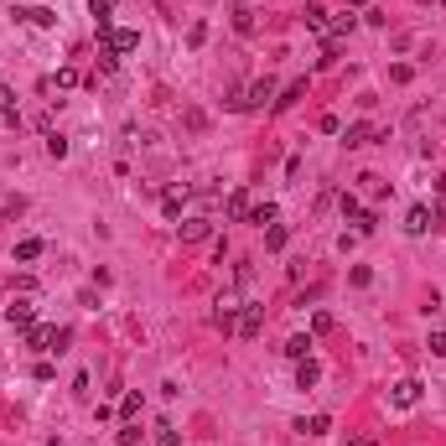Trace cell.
Instances as JSON below:
<instances>
[{
    "label": "cell",
    "instance_id": "cell-1",
    "mask_svg": "<svg viewBox=\"0 0 446 446\" xmlns=\"http://www.w3.org/2000/svg\"><path fill=\"white\" fill-rule=\"evenodd\" d=\"M99 42H104V47H99L104 58H114V62H120V58H130V52L140 47V32H130V26H120V32H104Z\"/></svg>",
    "mask_w": 446,
    "mask_h": 446
},
{
    "label": "cell",
    "instance_id": "cell-2",
    "mask_svg": "<svg viewBox=\"0 0 446 446\" xmlns=\"http://www.w3.org/2000/svg\"><path fill=\"white\" fill-rule=\"evenodd\" d=\"M6 322L26 332V327H36V306H32V301H11V306H6Z\"/></svg>",
    "mask_w": 446,
    "mask_h": 446
},
{
    "label": "cell",
    "instance_id": "cell-3",
    "mask_svg": "<svg viewBox=\"0 0 446 446\" xmlns=\"http://www.w3.org/2000/svg\"><path fill=\"white\" fill-rule=\"evenodd\" d=\"M426 229H436V218H431V208H421V203H415L410 213H405V234H415V239H421Z\"/></svg>",
    "mask_w": 446,
    "mask_h": 446
},
{
    "label": "cell",
    "instance_id": "cell-4",
    "mask_svg": "<svg viewBox=\"0 0 446 446\" xmlns=\"http://www.w3.org/2000/svg\"><path fill=\"white\" fill-rule=\"evenodd\" d=\"M259 327H265V306H244L239 311V337H259Z\"/></svg>",
    "mask_w": 446,
    "mask_h": 446
},
{
    "label": "cell",
    "instance_id": "cell-5",
    "mask_svg": "<svg viewBox=\"0 0 446 446\" xmlns=\"http://www.w3.org/2000/svg\"><path fill=\"white\" fill-rule=\"evenodd\" d=\"M88 16H94L99 36H104V32H114V26H109V21H114V0H88Z\"/></svg>",
    "mask_w": 446,
    "mask_h": 446
},
{
    "label": "cell",
    "instance_id": "cell-6",
    "mask_svg": "<svg viewBox=\"0 0 446 446\" xmlns=\"http://www.w3.org/2000/svg\"><path fill=\"white\" fill-rule=\"evenodd\" d=\"M177 229H182V239H187V244H203L208 234H213V223H208V218H187V223H177Z\"/></svg>",
    "mask_w": 446,
    "mask_h": 446
},
{
    "label": "cell",
    "instance_id": "cell-7",
    "mask_svg": "<svg viewBox=\"0 0 446 446\" xmlns=\"http://www.w3.org/2000/svg\"><path fill=\"white\" fill-rule=\"evenodd\" d=\"M213 327H218V332H239V311H234V301H218Z\"/></svg>",
    "mask_w": 446,
    "mask_h": 446
},
{
    "label": "cell",
    "instance_id": "cell-8",
    "mask_svg": "<svg viewBox=\"0 0 446 446\" xmlns=\"http://www.w3.org/2000/svg\"><path fill=\"white\" fill-rule=\"evenodd\" d=\"M317 379H322V363H317V358H301V363H296V389H311Z\"/></svg>",
    "mask_w": 446,
    "mask_h": 446
},
{
    "label": "cell",
    "instance_id": "cell-9",
    "mask_svg": "<svg viewBox=\"0 0 446 446\" xmlns=\"http://www.w3.org/2000/svg\"><path fill=\"white\" fill-rule=\"evenodd\" d=\"M389 400H395L400 410H410V405L421 400V384H415V379H400V384H395V395H389Z\"/></svg>",
    "mask_w": 446,
    "mask_h": 446
},
{
    "label": "cell",
    "instance_id": "cell-10",
    "mask_svg": "<svg viewBox=\"0 0 446 446\" xmlns=\"http://www.w3.org/2000/svg\"><path fill=\"white\" fill-rule=\"evenodd\" d=\"M285 358H296V363H301V358H311V332H296L291 343H285Z\"/></svg>",
    "mask_w": 446,
    "mask_h": 446
},
{
    "label": "cell",
    "instance_id": "cell-11",
    "mask_svg": "<svg viewBox=\"0 0 446 446\" xmlns=\"http://www.w3.org/2000/svg\"><path fill=\"white\" fill-rule=\"evenodd\" d=\"M16 259H21V265L42 259V239H16Z\"/></svg>",
    "mask_w": 446,
    "mask_h": 446
},
{
    "label": "cell",
    "instance_id": "cell-12",
    "mask_svg": "<svg viewBox=\"0 0 446 446\" xmlns=\"http://www.w3.org/2000/svg\"><path fill=\"white\" fill-rule=\"evenodd\" d=\"M182 203H187V187H172L161 198V208H166V218H182Z\"/></svg>",
    "mask_w": 446,
    "mask_h": 446
},
{
    "label": "cell",
    "instance_id": "cell-13",
    "mask_svg": "<svg viewBox=\"0 0 446 446\" xmlns=\"http://www.w3.org/2000/svg\"><path fill=\"white\" fill-rule=\"evenodd\" d=\"M306 26H311L317 36H327V26H332V16H327L322 6H306Z\"/></svg>",
    "mask_w": 446,
    "mask_h": 446
},
{
    "label": "cell",
    "instance_id": "cell-14",
    "mask_svg": "<svg viewBox=\"0 0 446 446\" xmlns=\"http://www.w3.org/2000/svg\"><path fill=\"white\" fill-rule=\"evenodd\" d=\"M369 140H374V125H369V120L348 125V146H369Z\"/></svg>",
    "mask_w": 446,
    "mask_h": 446
},
{
    "label": "cell",
    "instance_id": "cell-15",
    "mask_svg": "<svg viewBox=\"0 0 446 446\" xmlns=\"http://www.w3.org/2000/svg\"><path fill=\"white\" fill-rule=\"evenodd\" d=\"M249 223H259V229H270V223H275V203H255V208H249Z\"/></svg>",
    "mask_w": 446,
    "mask_h": 446
},
{
    "label": "cell",
    "instance_id": "cell-16",
    "mask_svg": "<svg viewBox=\"0 0 446 446\" xmlns=\"http://www.w3.org/2000/svg\"><path fill=\"white\" fill-rule=\"evenodd\" d=\"M337 208H343V218H353V223H358L363 213H369V208H363L358 198H353V192H343V198H337Z\"/></svg>",
    "mask_w": 446,
    "mask_h": 446
},
{
    "label": "cell",
    "instance_id": "cell-17",
    "mask_svg": "<svg viewBox=\"0 0 446 446\" xmlns=\"http://www.w3.org/2000/svg\"><path fill=\"white\" fill-rule=\"evenodd\" d=\"M229 218H249V192H229Z\"/></svg>",
    "mask_w": 446,
    "mask_h": 446
},
{
    "label": "cell",
    "instance_id": "cell-18",
    "mask_svg": "<svg viewBox=\"0 0 446 446\" xmlns=\"http://www.w3.org/2000/svg\"><path fill=\"white\" fill-rule=\"evenodd\" d=\"M285 239H291L285 223H270V229H265V249H285Z\"/></svg>",
    "mask_w": 446,
    "mask_h": 446
},
{
    "label": "cell",
    "instance_id": "cell-19",
    "mask_svg": "<svg viewBox=\"0 0 446 446\" xmlns=\"http://www.w3.org/2000/svg\"><path fill=\"white\" fill-rule=\"evenodd\" d=\"M151 446H182V436L172 426H156V436H151Z\"/></svg>",
    "mask_w": 446,
    "mask_h": 446
},
{
    "label": "cell",
    "instance_id": "cell-20",
    "mask_svg": "<svg viewBox=\"0 0 446 446\" xmlns=\"http://www.w3.org/2000/svg\"><path fill=\"white\" fill-rule=\"evenodd\" d=\"M0 114H6V120H16V94H11L6 83H0Z\"/></svg>",
    "mask_w": 446,
    "mask_h": 446
},
{
    "label": "cell",
    "instance_id": "cell-21",
    "mask_svg": "<svg viewBox=\"0 0 446 446\" xmlns=\"http://www.w3.org/2000/svg\"><path fill=\"white\" fill-rule=\"evenodd\" d=\"M78 83V68H58V78H52L47 88H73Z\"/></svg>",
    "mask_w": 446,
    "mask_h": 446
},
{
    "label": "cell",
    "instance_id": "cell-22",
    "mask_svg": "<svg viewBox=\"0 0 446 446\" xmlns=\"http://www.w3.org/2000/svg\"><path fill=\"white\" fill-rule=\"evenodd\" d=\"M47 156H52V161H62V156H68V140H62V135H47Z\"/></svg>",
    "mask_w": 446,
    "mask_h": 446
},
{
    "label": "cell",
    "instance_id": "cell-23",
    "mask_svg": "<svg viewBox=\"0 0 446 446\" xmlns=\"http://www.w3.org/2000/svg\"><path fill=\"white\" fill-rule=\"evenodd\" d=\"M301 431H311V436H322V431H332V421H327V415H311V421H301Z\"/></svg>",
    "mask_w": 446,
    "mask_h": 446
},
{
    "label": "cell",
    "instance_id": "cell-24",
    "mask_svg": "<svg viewBox=\"0 0 446 446\" xmlns=\"http://www.w3.org/2000/svg\"><path fill=\"white\" fill-rule=\"evenodd\" d=\"M120 415H125V421H135V415H140V395H125L120 400Z\"/></svg>",
    "mask_w": 446,
    "mask_h": 446
},
{
    "label": "cell",
    "instance_id": "cell-25",
    "mask_svg": "<svg viewBox=\"0 0 446 446\" xmlns=\"http://www.w3.org/2000/svg\"><path fill=\"white\" fill-rule=\"evenodd\" d=\"M135 441H140V426L125 421V426H120V446H135Z\"/></svg>",
    "mask_w": 446,
    "mask_h": 446
},
{
    "label": "cell",
    "instance_id": "cell-26",
    "mask_svg": "<svg viewBox=\"0 0 446 446\" xmlns=\"http://www.w3.org/2000/svg\"><path fill=\"white\" fill-rule=\"evenodd\" d=\"M301 94H306V83H291V88H285V99H275V104H281V109H291Z\"/></svg>",
    "mask_w": 446,
    "mask_h": 446
},
{
    "label": "cell",
    "instance_id": "cell-27",
    "mask_svg": "<svg viewBox=\"0 0 446 446\" xmlns=\"http://www.w3.org/2000/svg\"><path fill=\"white\" fill-rule=\"evenodd\" d=\"M322 332H332V317H327V311H317V317H311V337H322Z\"/></svg>",
    "mask_w": 446,
    "mask_h": 446
},
{
    "label": "cell",
    "instance_id": "cell-28",
    "mask_svg": "<svg viewBox=\"0 0 446 446\" xmlns=\"http://www.w3.org/2000/svg\"><path fill=\"white\" fill-rule=\"evenodd\" d=\"M208 42V26L203 21H192V32H187V47H203Z\"/></svg>",
    "mask_w": 446,
    "mask_h": 446
},
{
    "label": "cell",
    "instance_id": "cell-29",
    "mask_svg": "<svg viewBox=\"0 0 446 446\" xmlns=\"http://www.w3.org/2000/svg\"><path fill=\"white\" fill-rule=\"evenodd\" d=\"M317 130H322V135H337V130H343V120H337V114H322Z\"/></svg>",
    "mask_w": 446,
    "mask_h": 446
},
{
    "label": "cell",
    "instance_id": "cell-30",
    "mask_svg": "<svg viewBox=\"0 0 446 446\" xmlns=\"http://www.w3.org/2000/svg\"><path fill=\"white\" fill-rule=\"evenodd\" d=\"M234 26H239V32H255V16H249V11L239 6V11H234Z\"/></svg>",
    "mask_w": 446,
    "mask_h": 446
},
{
    "label": "cell",
    "instance_id": "cell-31",
    "mask_svg": "<svg viewBox=\"0 0 446 446\" xmlns=\"http://www.w3.org/2000/svg\"><path fill=\"white\" fill-rule=\"evenodd\" d=\"M410 73H415L410 62H395V68H389V78H395V83H410Z\"/></svg>",
    "mask_w": 446,
    "mask_h": 446
},
{
    "label": "cell",
    "instance_id": "cell-32",
    "mask_svg": "<svg viewBox=\"0 0 446 446\" xmlns=\"http://www.w3.org/2000/svg\"><path fill=\"white\" fill-rule=\"evenodd\" d=\"M431 353H436V358H446V332H431V343H426Z\"/></svg>",
    "mask_w": 446,
    "mask_h": 446
},
{
    "label": "cell",
    "instance_id": "cell-33",
    "mask_svg": "<svg viewBox=\"0 0 446 446\" xmlns=\"http://www.w3.org/2000/svg\"><path fill=\"white\" fill-rule=\"evenodd\" d=\"M348 446H379V436H353Z\"/></svg>",
    "mask_w": 446,
    "mask_h": 446
},
{
    "label": "cell",
    "instance_id": "cell-34",
    "mask_svg": "<svg viewBox=\"0 0 446 446\" xmlns=\"http://www.w3.org/2000/svg\"><path fill=\"white\" fill-rule=\"evenodd\" d=\"M436 187H441V198H446V177H441V182H436Z\"/></svg>",
    "mask_w": 446,
    "mask_h": 446
},
{
    "label": "cell",
    "instance_id": "cell-35",
    "mask_svg": "<svg viewBox=\"0 0 446 446\" xmlns=\"http://www.w3.org/2000/svg\"><path fill=\"white\" fill-rule=\"evenodd\" d=\"M348 6H363V0H348Z\"/></svg>",
    "mask_w": 446,
    "mask_h": 446
}]
</instances>
